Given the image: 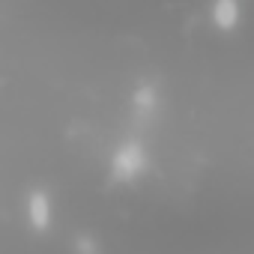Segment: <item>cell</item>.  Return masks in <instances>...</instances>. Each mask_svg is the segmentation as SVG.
<instances>
[{"label": "cell", "instance_id": "cell-1", "mask_svg": "<svg viewBox=\"0 0 254 254\" xmlns=\"http://www.w3.org/2000/svg\"><path fill=\"white\" fill-rule=\"evenodd\" d=\"M114 168H117V174L120 177H135L141 168H144V153H141V147H135V144H129V147H123L120 153H117V159H114Z\"/></svg>", "mask_w": 254, "mask_h": 254}, {"label": "cell", "instance_id": "cell-2", "mask_svg": "<svg viewBox=\"0 0 254 254\" xmlns=\"http://www.w3.org/2000/svg\"><path fill=\"white\" fill-rule=\"evenodd\" d=\"M236 15H239L236 0H215V6H212V18H215V24H221V27H233V24H236Z\"/></svg>", "mask_w": 254, "mask_h": 254}]
</instances>
